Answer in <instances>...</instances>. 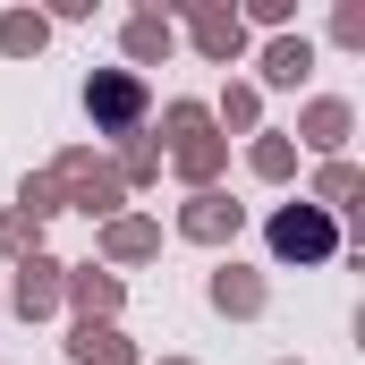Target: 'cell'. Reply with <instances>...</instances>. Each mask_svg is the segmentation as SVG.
Masks as SVG:
<instances>
[{"label": "cell", "instance_id": "obj_2", "mask_svg": "<svg viewBox=\"0 0 365 365\" xmlns=\"http://www.w3.org/2000/svg\"><path fill=\"white\" fill-rule=\"evenodd\" d=\"M93 102H102V110H110V119H128V110H136V86H128V77H110V86L93 93Z\"/></svg>", "mask_w": 365, "mask_h": 365}, {"label": "cell", "instance_id": "obj_1", "mask_svg": "<svg viewBox=\"0 0 365 365\" xmlns=\"http://www.w3.org/2000/svg\"><path fill=\"white\" fill-rule=\"evenodd\" d=\"M280 255H323V247H331V230H323V221H314V212H280Z\"/></svg>", "mask_w": 365, "mask_h": 365}]
</instances>
